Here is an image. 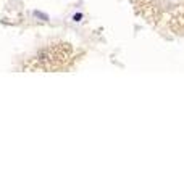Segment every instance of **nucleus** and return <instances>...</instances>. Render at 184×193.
Listing matches in <instances>:
<instances>
[{"label":"nucleus","instance_id":"obj_1","mask_svg":"<svg viewBox=\"0 0 184 193\" xmlns=\"http://www.w3.org/2000/svg\"><path fill=\"white\" fill-rule=\"evenodd\" d=\"M32 15L36 16V18H39V19H42V21H47V19H48L47 15H44V13H40V11H37V10H36V11H32Z\"/></svg>","mask_w":184,"mask_h":193},{"label":"nucleus","instance_id":"obj_2","mask_svg":"<svg viewBox=\"0 0 184 193\" xmlns=\"http://www.w3.org/2000/svg\"><path fill=\"white\" fill-rule=\"evenodd\" d=\"M81 18H82V15H81V13H76V15L73 16V19H74V21H81Z\"/></svg>","mask_w":184,"mask_h":193}]
</instances>
